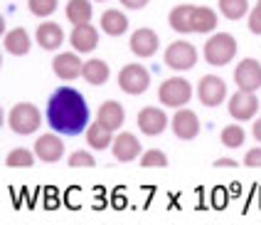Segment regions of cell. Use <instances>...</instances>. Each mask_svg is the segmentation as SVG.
I'll return each mask as SVG.
<instances>
[{
    "label": "cell",
    "mask_w": 261,
    "mask_h": 225,
    "mask_svg": "<svg viewBox=\"0 0 261 225\" xmlns=\"http://www.w3.org/2000/svg\"><path fill=\"white\" fill-rule=\"evenodd\" d=\"M165 126H168V117H165V111L158 109V106H145V109L138 111V129H141L145 136L163 134Z\"/></svg>",
    "instance_id": "10"
},
{
    "label": "cell",
    "mask_w": 261,
    "mask_h": 225,
    "mask_svg": "<svg viewBox=\"0 0 261 225\" xmlns=\"http://www.w3.org/2000/svg\"><path fill=\"white\" fill-rule=\"evenodd\" d=\"M244 164H247L249 168H261V146L249 151L247 156H244Z\"/></svg>",
    "instance_id": "33"
},
{
    "label": "cell",
    "mask_w": 261,
    "mask_h": 225,
    "mask_svg": "<svg viewBox=\"0 0 261 225\" xmlns=\"http://www.w3.org/2000/svg\"><path fill=\"white\" fill-rule=\"evenodd\" d=\"M99 45V30L87 22V25H76L72 30V47L76 52H91Z\"/></svg>",
    "instance_id": "16"
},
{
    "label": "cell",
    "mask_w": 261,
    "mask_h": 225,
    "mask_svg": "<svg viewBox=\"0 0 261 225\" xmlns=\"http://www.w3.org/2000/svg\"><path fill=\"white\" fill-rule=\"evenodd\" d=\"M249 30L254 32V35H261V0L256 3V8L249 15Z\"/></svg>",
    "instance_id": "32"
},
{
    "label": "cell",
    "mask_w": 261,
    "mask_h": 225,
    "mask_svg": "<svg viewBox=\"0 0 261 225\" xmlns=\"http://www.w3.org/2000/svg\"><path fill=\"white\" fill-rule=\"evenodd\" d=\"M237 55V40L229 32H215L207 45H204V60L210 62L212 67H224L229 64Z\"/></svg>",
    "instance_id": "2"
},
{
    "label": "cell",
    "mask_w": 261,
    "mask_h": 225,
    "mask_svg": "<svg viewBox=\"0 0 261 225\" xmlns=\"http://www.w3.org/2000/svg\"><path fill=\"white\" fill-rule=\"evenodd\" d=\"M52 67H55V75L59 79H76V77L84 75V62L79 60L74 52H62L55 57L52 62Z\"/></svg>",
    "instance_id": "15"
},
{
    "label": "cell",
    "mask_w": 261,
    "mask_h": 225,
    "mask_svg": "<svg viewBox=\"0 0 261 225\" xmlns=\"http://www.w3.org/2000/svg\"><path fill=\"white\" fill-rule=\"evenodd\" d=\"M96 3H103V0H96Z\"/></svg>",
    "instance_id": "37"
},
{
    "label": "cell",
    "mask_w": 261,
    "mask_h": 225,
    "mask_svg": "<svg viewBox=\"0 0 261 225\" xmlns=\"http://www.w3.org/2000/svg\"><path fill=\"white\" fill-rule=\"evenodd\" d=\"M35 40L37 45L44 47V50H57L64 42V30L59 28L57 22H42L37 32H35Z\"/></svg>",
    "instance_id": "18"
},
{
    "label": "cell",
    "mask_w": 261,
    "mask_h": 225,
    "mask_svg": "<svg viewBox=\"0 0 261 225\" xmlns=\"http://www.w3.org/2000/svg\"><path fill=\"white\" fill-rule=\"evenodd\" d=\"M215 166H219V168H234V166H237V161H232V159H217V161H215Z\"/></svg>",
    "instance_id": "35"
},
{
    "label": "cell",
    "mask_w": 261,
    "mask_h": 225,
    "mask_svg": "<svg viewBox=\"0 0 261 225\" xmlns=\"http://www.w3.org/2000/svg\"><path fill=\"white\" fill-rule=\"evenodd\" d=\"M222 146H227V149H239V146H244V129L242 126H237V124H229V126H224L222 129Z\"/></svg>",
    "instance_id": "27"
},
{
    "label": "cell",
    "mask_w": 261,
    "mask_h": 225,
    "mask_svg": "<svg viewBox=\"0 0 261 225\" xmlns=\"http://www.w3.org/2000/svg\"><path fill=\"white\" fill-rule=\"evenodd\" d=\"M101 30L111 37H118L128 30V17L123 15L121 10H106L101 15Z\"/></svg>",
    "instance_id": "20"
},
{
    "label": "cell",
    "mask_w": 261,
    "mask_h": 225,
    "mask_svg": "<svg viewBox=\"0 0 261 225\" xmlns=\"http://www.w3.org/2000/svg\"><path fill=\"white\" fill-rule=\"evenodd\" d=\"M217 28V13L210 8H195L192 10V32H212Z\"/></svg>",
    "instance_id": "23"
},
{
    "label": "cell",
    "mask_w": 261,
    "mask_h": 225,
    "mask_svg": "<svg viewBox=\"0 0 261 225\" xmlns=\"http://www.w3.org/2000/svg\"><path fill=\"white\" fill-rule=\"evenodd\" d=\"M141 166L143 168H163V166H168V156L158 149H150L141 156Z\"/></svg>",
    "instance_id": "29"
},
{
    "label": "cell",
    "mask_w": 261,
    "mask_h": 225,
    "mask_svg": "<svg viewBox=\"0 0 261 225\" xmlns=\"http://www.w3.org/2000/svg\"><path fill=\"white\" fill-rule=\"evenodd\" d=\"M234 82H237V87L244 92H256L261 87V64L256 60H242L237 64V70H234Z\"/></svg>",
    "instance_id": "9"
},
{
    "label": "cell",
    "mask_w": 261,
    "mask_h": 225,
    "mask_svg": "<svg viewBox=\"0 0 261 225\" xmlns=\"http://www.w3.org/2000/svg\"><path fill=\"white\" fill-rule=\"evenodd\" d=\"M84 79H87L89 84H94V87H99V84H106L109 82V64L103 60H89L84 62Z\"/></svg>",
    "instance_id": "24"
},
{
    "label": "cell",
    "mask_w": 261,
    "mask_h": 225,
    "mask_svg": "<svg viewBox=\"0 0 261 225\" xmlns=\"http://www.w3.org/2000/svg\"><path fill=\"white\" fill-rule=\"evenodd\" d=\"M35 159H37V153H32V151L15 149V151L8 153L5 166H10V168H28V166H35Z\"/></svg>",
    "instance_id": "28"
},
{
    "label": "cell",
    "mask_w": 261,
    "mask_h": 225,
    "mask_svg": "<svg viewBox=\"0 0 261 225\" xmlns=\"http://www.w3.org/2000/svg\"><path fill=\"white\" fill-rule=\"evenodd\" d=\"M254 139L261 144V119H256V124H254Z\"/></svg>",
    "instance_id": "36"
},
{
    "label": "cell",
    "mask_w": 261,
    "mask_h": 225,
    "mask_svg": "<svg viewBox=\"0 0 261 225\" xmlns=\"http://www.w3.org/2000/svg\"><path fill=\"white\" fill-rule=\"evenodd\" d=\"M3 45H5V52H10V55H28L30 52V35L28 30H22V28H15L5 35V40H3Z\"/></svg>",
    "instance_id": "19"
},
{
    "label": "cell",
    "mask_w": 261,
    "mask_h": 225,
    "mask_svg": "<svg viewBox=\"0 0 261 225\" xmlns=\"http://www.w3.org/2000/svg\"><path fill=\"white\" fill-rule=\"evenodd\" d=\"M158 35L150 30V28H138V30L130 35V52L138 55V57H153L158 52Z\"/></svg>",
    "instance_id": "11"
},
{
    "label": "cell",
    "mask_w": 261,
    "mask_h": 225,
    "mask_svg": "<svg viewBox=\"0 0 261 225\" xmlns=\"http://www.w3.org/2000/svg\"><path fill=\"white\" fill-rule=\"evenodd\" d=\"M219 10L227 20H242L249 10V0H219Z\"/></svg>",
    "instance_id": "26"
},
{
    "label": "cell",
    "mask_w": 261,
    "mask_h": 225,
    "mask_svg": "<svg viewBox=\"0 0 261 225\" xmlns=\"http://www.w3.org/2000/svg\"><path fill=\"white\" fill-rule=\"evenodd\" d=\"M87 144L91 149H109L111 144V129H106L103 124H91L87 129Z\"/></svg>",
    "instance_id": "25"
},
{
    "label": "cell",
    "mask_w": 261,
    "mask_h": 225,
    "mask_svg": "<svg viewBox=\"0 0 261 225\" xmlns=\"http://www.w3.org/2000/svg\"><path fill=\"white\" fill-rule=\"evenodd\" d=\"M173 131L182 141L195 139V136L200 134V119H197V114L190 111V109H177L173 117Z\"/></svg>",
    "instance_id": "12"
},
{
    "label": "cell",
    "mask_w": 261,
    "mask_h": 225,
    "mask_svg": "<svg viewBox=\"0 0 261 225\" xmlns=\"http://www.w3.org/2000/svg\"><path fill=\"white\" fill-rule=\"evenodd\" d=\"M69 166L72 168H89V166H96V159L89 151H74L69 156Z\"/></svg>",
    "instance_id": "31"
},
{
    "label": "cell",
    "mask_w": 261,
    "mask_h": 225,
    "mask_svg": "<svg viewBox=\"0 0 261 225\" xmlns=\"http://www.w3.org/2000/svg\"><path fill=\"white\" fill-rule=\"evenodd\" d=\"M197 97L204 106H219L227 99V84L217 75H204L197 84Z\"/></svg>",
    "instance_id": "7"
},
{
    "label": "cell",
    "mask_w": 261,
    "mask_h": 225,
    "mask_svg": "<svg viewBox=\"0 0 261 225\" xmlns=\"http://www.w3.org/2000/svg\"><path fill=\"white\" fill-rule=\"evenodd\" d=\"M123 119H126V114H123V106L114 102V99H109V102H103L99 106V114H96V121L103 124L106 129H111V131H116L123 126Z\"/></svg>",
    "instance_id": "17"
},
{
    "label": "cell",
    "mask_w": 261,
    "mask_h": 225,
    "mask_svg": "<svg viewBox=\"0 0 261 225\" xmlns=\"http://www.w3.org/2000/svg\"><path fill=\"white\" fill-rule=\"evenodd\" d=\"M111 149H114V159H116V161L128 164V161L141 156V141L133 134H126V131H123V134H118L116 139H114Z\"/></svg>",
    "instance_id": "14"
},
{
    "label": "cell",
    "mask_w": 261,
    "mask_h": 225,
    "mask_svg": "<svg viewBox=\"0 0 261 225\" xmlns=\"http://www.w3.org/2000/svg\"><path fill=\"white\" fill-rule=\"evenodd\" d=\"M91 15H94V8H91L89 0H69L67 3V17L74 28L91 22Z\"/></svg>",
    "instance_id": "21"
},
{
    "label": "cell",
    "mask_w": 261,
    "mask_h": 225,
    "mask_svg": "<svg viewBox=\"0 0 261 225\" xmlns=\"http://www.w3.org/2000/svg\"><path fill=\"white\" fill-rule=\"evenodd\" d=\"M47 121L59 134H82L89 126L87 99L72 87H59L57 92H52V97L47 102Z\"/></svg>",
    "instance_id": "1"
},
{
    "label": "cell",
    "mask_w": 261,
    "mask_h": 225,
    "mask_svg": "<svg viewBox=\"0 0 261 225\" xmlns=\"http://www.w3.org/2000/svg\"><path fill=\"white\" fill-rule=\"evenodd\" d=\"M28 8H30L32 15L47 17V15H52V13L57 10V0H30Z\"/></svg>",
    "instance_id": "30"
},
{
    "label": "cell",
    "mask_w": 261,
    "mask_h": 225,
    "mask_svg": "<svg viewBox=\"0 0 261 225\" xmlns=\"http://www.w3.org/2000/svg\"><path fill=\"white\" fill-rule=\"evenodd\" d=\"M40 124H42V117H40L37 106L28 104V102L13 106V111H10V117H8V126L13 129L15 134H22V136L35 134V131L40 129Z\"/></svg>",
    "instance_id": "3"
},
{
    "label": "cell",
    "mask_w": 261,
    "mask_h": 225,
    "mask_svg": "<svg viewBox=\"0 0 261 225\" xmlns=\"http://www.w3.org/2000/svg\"><path fill=\"white\" fill-rule=\"evenodd\" d=\"M227 109H229V114H232L237 121H247L259 111V99H256L254 92L239 89L229 97V106H227Z\"/></svg>",
    "instance_id": "8"
},
{
    "label": "cell",
    "mask_w": 261,
    "mask_h": 225,
    "mask_svg": "<svg viewBox=\"0 0 261 225\" xmlns=\"http://www.w3.org/2000/svg\"><path fill=\"white\" fill-rule=\"evenodd\" d=\"M118 87L126 94H130V97H138V94H143L150 87V75L141 64H126L118 72Z\"/></svg>",
    "instance_id": "5"
},
{
    "label": "cell",
    "mask_w": 261,
    "mask_h": 225,
    "mask_svg": "<svg viewBox=\"0 0 261 225\" xmlns=\"http://www.w3.org/2000/svg\"><path fill=\"white\" fill-rule=\"evenodd\" d=\"M192 10H195V5H177V8H173L170 28L175 32H182V35L192 32Z\"/></svg>",
    "instance_id": "22"
},
{
    "label": "cell",
    "mask_w": 261,
    "mask_h": 225,
    "mask_svg": "<svg viewBox=\"0 0 261 225\" xmlns=\"http://www.w3.org/2000/svg\"><path fill=\"white\" fill-rule=\"evenodd\" d=\"M121 5L123 8H130V10H141L148 5V0H121Z\"/></svg>",
    "instance_id": "34"
},
{
    "label": "cell",
    "mask_w": 261,
    "mask_h": 225,
    "mask_svg": "<svg viewBox=\"0 0 261 225\" xmlns=\"http://www.w3.org/2000/svg\"><path fill=\"white\" fill-rule=\"evenodd\" d=\"M35 153H37V159L44 161V164H55L59 161L62 156H64V144H62V139L55 134H44L37 139V144H35Z\"/></svg>",
    "instance_id": "13"
},
{
    "label": "cell",
    "mask_w": 261,
    "mask_h": 225,
    "mask_svg": "<svg viewBox=\"0 0 261 225\" xmlns=\"http://www.w3.org/2000/svg\"><path fill=\"white\" fill-rule=\"evenodd\" d=\"M197 62V50L185 42V40H177V42H170V47L165 50V64L170 70H177V72H185V70H192Z\"/></svg>",
    "instance_id": "6"
},
{
    "label": "cell",
    "mask_w": 261,
    "mask_h": 225,
    "mask_svg": "<svg viewBox=\"0 0 261 225\" xmlns=\"http://www.w3.org/2000/svg\"><path fill=\"white\" fill-rule=\"evenodd\" d=\"M192 97V87H190L188 79L182 77H173V79H165L158 89V99L165 106H175V109H182Z\"/></svg>",
    "instance_id": "4"
}]
</instances>
